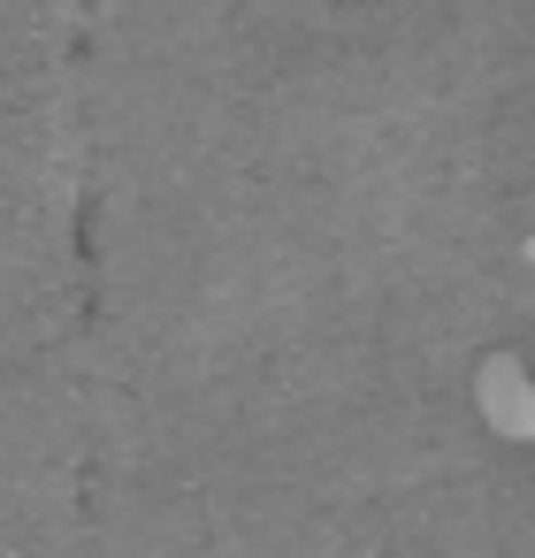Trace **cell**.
<instances>
[{
	"label": "cell",
	"mask_w": 535,
	"mask_h": 558,
	"mask_svg": "<svg viewBox=\"0 0 535 558\" xmlns=\"http://www.w3.org/2000/svg\"><path fill=\"white\" fill-rule=\"evenodd\" d=\"M474 398H482V421L512 444H535V367L512 360V352H489L482 375H474Z\"/></svg>",
	"instance_id": "6da1fadb"
}]
</instances>
